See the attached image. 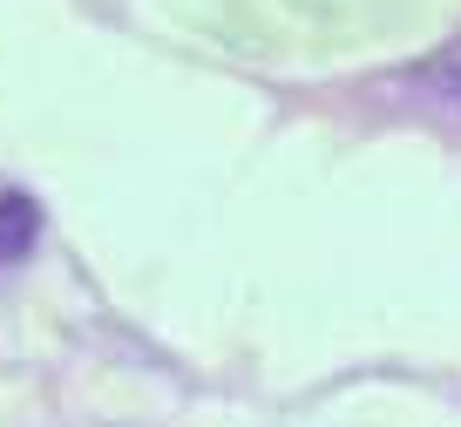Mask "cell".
Returning <instances> with one entry per match:
<instances>
[{
  "label": "cell",
  "instance_id": "obj_1",
  "mask_svg": "<svg viewBox=\"0 0 461 427\" xmlns=\"http://www.w3.org/2000/svg\"><path fill=\"white\" fill-rule=\"evenodd\" d=\"M34 238H41V204L28 190H0V265L28 258Z\"/></svg>",
  "mask_w": 461,
  "mask_h": 427
},
{
  "label": "cell",
  "instance_id": "obj_2",
  "mask_svg": "<svg viewBox=\"0 0 461 427\" xmlns=\"http://www.w3.org/2000/svg\"><path fill=\"white\" fill-rule=\"evenodd\" d=\"M420 82L434 88V95H447V102H461V41H447L441 55L420 68Z\"/></svg>",
  "mask_w": 461,
  "mask_h": 427
}]
</instances>
